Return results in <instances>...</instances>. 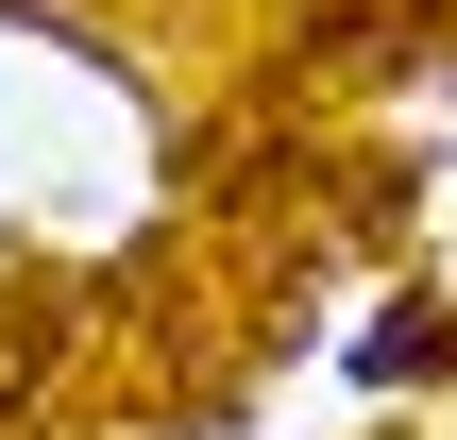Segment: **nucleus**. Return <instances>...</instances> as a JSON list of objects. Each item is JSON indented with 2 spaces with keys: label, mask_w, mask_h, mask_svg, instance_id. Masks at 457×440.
Here are the masks:
<instances>
[{
  "label": "nucleus",
  "mask_w": 457,
  "mask_h": 440,
  "mask_svg": "<svg viewBox=\"0 0 457 440\" xmlns=\"http://www.w3.org/2000/svg\"><path fill=\"white\" fill-rule=\"evenodd\" d=\"M356 373H373V390H424V373H457V305H390V322L356 339Z\"/></svg>",
  "instance_id": "nucleus-1"
},
{
  "label": "nucleus",
  "mask_w": 457,
  "mask_h": 440,
  "mask_svg": "<svg viewBox=\"0 0 457 440\" xmlns=\"http://www.w3.org/2000/svg\"><path fill=\"white\" fill-rule=\"evenodd\" d=\"M51 356H68V305L0 288V407H17V390H51Z\"/></svg>",
  "instance_id": "nucleus-2"
}]
</instances>
